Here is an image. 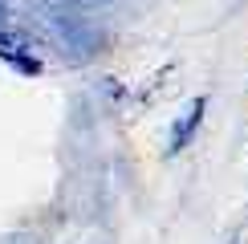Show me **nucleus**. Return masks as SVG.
Listing matches in <instances>:
<instances>
[{
	"label": "nucleus",
	"mask_w": 248,
	"mask_h": 244,
	"mask_svg": "<svg viewBox=\"0 0 248 244\" xmlns=\"http://www.w3.org/2000/svg\"><path fill=\"white\" fill-rule=\"evenodd\" d=\"M0 61H8L20 74H41V57L33 49V41L16 29H0Z\"/></svg>",
	"instance_id": "1"
},
{
	"label": "nucleus",
	"mask_w": 248,
	"mask_h": 244,
	"mask_svg": "<svg viewBox=\"0 0 248 244\" xmlns=\"http://www.w3.org/2000/svg\"><path fill=\"white\" fill-rule=\"evenodd\" d=\"M203 110H208V98H191V106H187L179 118L171 122V135H167V155H179V151L195 138V130H200V122H203Z\"/></svg>",
	"instance_id": "2"
},
{
	"label": "nucleus",
	"mask_w": 248,
	"mask_h": 244,
	"mask_svg": "<svg viewBox=\"0 0 248 244\" xmlns=\"http://www.w3.org/2000/svg\"><path fill=\"white\" fill-rule=\"evenodd\" d=\"M228 244H248V232H244V224H240V228H236L232 236H228Z\"/></svg>",
	"instance_id": "3"
},
{
	"label": "nucleus",
	"mask_w": 248,
	"mask_h": 244,
	"mask_svg": "<svg viewBox=\"0 0 248 244\" xmlns=\"http://www.w3.org/2000/svg\"><path fill=\"white\" fill-rule=\"evenodd\" d=\"M25 244H29V240H25Z\"/></svg>",
	"instance_id": "4"
}]
</instances>
